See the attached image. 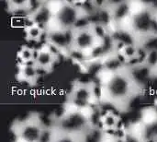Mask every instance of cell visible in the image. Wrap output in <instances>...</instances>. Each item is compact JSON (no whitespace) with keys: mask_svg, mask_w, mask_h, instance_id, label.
Returning <instances> with one entry per match:
<instances>
[{"mask_svg":"<svg viewBox=\"0 0 157 142\" xmlns=\"http://www.w3.org/2000/svg\"><path fill=\"white\" fill-rule=\"evenodd\" d=\"M109 76L103 80L100 89V99L117 109L129 104L142 89L132 69L121 67L116 70H107Z\"/></svg>","mask_w":157,"mask_h":142,"instance_id":"1","label":"cell"},{"mask_svg":"<svg viewBox=\"0 0 157 142\" xmlns=\"http://www.w3.org/2000/svg\"><path fill=\"white\" fill-rule=\"evenodd\" d=\"M15 135L22 142H41L46 131L38 115L29 116L15 125Z\"/></svg>","mask_w":157,"mask_h":142,"instance_id":"2","label":"cell"},{"mask_svg":"<svg viewBox=\"0 0 157 142\" xmlns=\"http://www.w3.org/2000/svg\"><path fill=\"white\" fill-rule=\"evenodd\" d=\"M54 55V53L52 52L50 47H42L36 52L33 62L34 66L37 67V69H48L53 65L55 59Z\"/></svg>","mask_w":157,"mask_h":142,"instance_id":"3","label":"cell"},{"mask_svg":"<svg viewBox=\"0 0 157 142\" xmlns=\"http://www.w3.org/2000/svg\"><path fill=\"white\" fill-rule=\"evenodd\" d=\"M118 123H119V119H118L117 116L112 112H108L102 117V124L108 129L115 128L117 127Z\"/></svg>","mask_w":157,"mask_h":142,"instance_id":"4","label":"cell"},{"mask_svg":"<svg viewBox=\"0 0 157 142\" xmlns=\"http://www.w3.org/2000/svg\"><path fill=\"white\" fill-rule=\"evenodd\" d=\"M27 31H28V36H29V39L38 40L41 36V34L43 32V29L40 26L31 22V25L28 27Z\"/></svg>","mask_w":157,"mask_h":142,"instance_id":"5","label":"cell"},{"mask_svg":"<svg viewBox=\"0 0 157 142\" xmlns=\"http://www.w3.org/2000/svg\"><path fill=\"white\" fill-rule=\"evenodd\" d=\"M20 57L23 63H29L30 61L34 62L35 59V52L29 47H23L22 50L20 51Z\"/></svg>","mask_w":157,"mask_h":142,"instance_id":"6","label":"cell"}]
</instances>
